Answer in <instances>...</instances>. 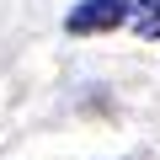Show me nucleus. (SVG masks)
<instances>
[{
	"instance_id": "obj_2",
	"label": "nucleus",
	"mask_w": 160,
	"mask_h": 160,
	"mask_svg": "<svg viewBox=\"0 0 160 160\" xmlns=\"http://www.w3.org/2000/svg\"><path fill=\"white\" fill-rule=\"evenodd\" d=\"M128 27L144 43H160V0H128Z\"/></svg>"
},
{
	"instance_id": "obj_1",
	"label": "nucleus",
	"mask_w": 160,
	"mask_h": 160,
	"mask_svg": "<svg viewBox=\"0 0 160 160\" xmlns=\"http://www.w3.org/2000/svg\"><path fill=\"white\" fill-rule=\"evenodd\" d=\"M128 22V0H75L69 16H64V32L69 38H96V32H112Z\"/></svg>"
}]
</instances>
